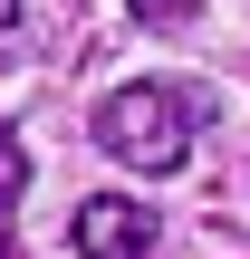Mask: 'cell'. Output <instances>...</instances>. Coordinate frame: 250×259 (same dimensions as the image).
<instances>
[{"label":"cell","mask_w":250,"mask_h":259,"mask_svg":"<svg viewBox=\"0 0 250 259\" xmlns=\"http://www.w3.org/2000/svg\"><path fill=\"white\" fill-rule=\"evenodd\" d=\"M10 38H19V0H0V48H10Z\"/></svg>","instance_id":"obj_5"},{"label":"cell","mask_w":250,"mask_h":259,"mask_svg":"<svg viewBox=\"0 0 250 259\" xmlns=\"http://www.w3.org/2000/svg\"><path fill=\"white\" fill-rule=\"evenodd\" d=\"M125 10H135L145 29H183V19H193V0H125Z\"/></svg>","instance_id":"obj_4"},{"label":"cell","mask_w":250,"mask_h":259,"mask_svg":"<svg viewBox=\"0 0 250 259\" xmlns=\"http://www.w3.org/2000/svg\"><path fill=\"white\" fill-rule=\"evenodd\" d=\"M0 259H19V250H0Z\"/></svg>","instance_id":"obj_6"},{"label":"cell","mask_w":250,"mask_h":259,"mask_svg":"<svg viewBox=\"0 0 250 259\" xmlns=\"http://www.w3.org/2000/svg\"><path fill=\"white\" fill-rule=\"evenodd\" d=\"M193 135H202V96L173 87V77H135L96 106V144L125 163V173H183L193 163Z\"/></svg>","instance_id":"obj_1"},{"label":"cell","mask_w":250,"mask_h":259,"mask_svg":"<svg viewBox=\"0 0 250 259\" xmlns=\"http://www.w3.org/2000/svg\"><path fill=\"white\" fill-rule=\"evenodd\" d=\"M19 192H29V154H19V135H0V221L19 211Z\"/></svg>","instance_id":"obj_3"},{"label":"cell","mask_w":250,"mask_h":259,"mask_svg":"<svg viewBox=\"0 0 250 259\" xmlns=\"http://www.w3.org/2000/svg\"><path fill=\"white\" fill-rule=\"evenodd\" d=\"M67 240H77V259H154V221L125 192H87L77 221H67Z\"/></svg>","instance_id":"obj_2"}]
</instances>
